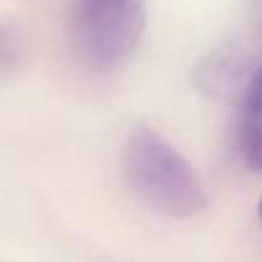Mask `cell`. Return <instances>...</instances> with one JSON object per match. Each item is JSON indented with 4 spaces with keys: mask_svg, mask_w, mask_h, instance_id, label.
I'll return each instance as SVG.
<instances>
[{
    "mask_svg": "<svg viewBox=\"0 0 262 262\" xmlns=\"http://www.w3.org/2000/svg\"><path fill=\"white\" fill-rule=\"evenodd\" d=\"M122 176L153 211L188 219L206 209V193L191 163L156 130L135 127L122 148Z\"/></svg>",
    "mask_w": 262,
    "mask_h": 262,
    "instance_id": "6da1fadb",
    "label": "cell"
},
{
    "mask_svg": "<svg viewBox=\"0 0 262 262\" xmlns=\"http://www.w3.org/2000/svg\"><path fill=\"white\" fill-rule=\"evenodd\" d=\"M69 41L89 69L107 72L133 56L145 33L143 0H72Z\"/></svg>",
    "mask_w": 262,
    "mask_h": 262,
    "instance_id": "7a4b0ae2",
    "label": "cell"
},
{
    "mask_svg": "<svg viewBox=\"0 0 262 262\" xmlns=\"http://www.w3.org/2000/svg\"><path fill=\"white\" fill-rule=\"evenodd\" d=\"M252 72L255 64L245 49L219 46L193 67V84L211 99H227L245 92Z\"/></svg>",
    "mask_w": 262,
    "mask_h": 262,
    "instance_id": "3957f363",
    "label": "cell"
},
{
    "mask_svg": "<svg viewBox=\"0 0 262 262\" xmlns=\"http://www.w3.org/2000/svg\"><path fill=\"white\" fill-rule=\"evenodd\" d=\"M20 49H23V43H20L18 31L10 28V26H3V23H0V72H3V69H10V67L18 64V59H20Z\"/></svg>",
    "mask_w": 262,
    "mask_h": 262,
    "instance_id": "277c9868",
    "label": "cell"
},
{
    "mask_svg": "<svg viewBox=\"0 0 262 262\" xmlns=\"http://www.w3.org/2000/svg\"><path fill=\"white\" fill-rule=\"evenodd\" d=\"M260 216H262V201H260Z\"/></svg>",
    "mask_w": 262,
    "mask_h": 262,
    "instance_id": "5b68a950",
    "label": "cell"
}]
</instances>
